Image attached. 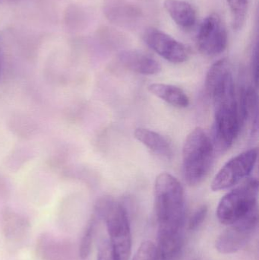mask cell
Returning <instances> with one entry per match:
<instances>
[{
  "mask_svg": "<svg viewBox=\"0 0 259 260\" xmlns=\"http://www.w3.org/2000/svg\"><path fill=\"white\" fill-rule=\"evenodd\" d=\"M97 220H98V218L94 214L91 218V221L88 223L83 237H82V241H81L80 249H79V254H80L81 258L82 259H87L88 256H89L90 253H91Z\"/></svg>",
  "mask_w": 259,
  "mask_h": 260,
  "instance_id": "cell-19",
  "label": "cell"
},
{
  "mask_svg": "<svg viewBox=\"0 0 259 260\" xmlns=\"http://www.w3.org/2000/svg\"><path fill=\"white\" fill-rule=\"evenodd\" d=\"M94 214L106 224L108 241L116 258L117 260H129L132 235L126 208L114 199L103 197L97 202Z\"/></svg>",
  "mask_w": 259,
  "mask_h": 260,
  "instance_id": "cell-3",
  "label": "cell"
},
{
  "mask_svg": "<svg viewBox=\"0 0 259 260\" xmlns=\"http://www.w3.org/2000/svg\"><path fill=\"white\" fill-rule=\"evenodd\" d=\"M258 180L246 179L225 195L219 203L217 216L222 224L231 225L258 212Z\"/></svg>",
  "mask_w": 259,
  "mask_h": 260,
  "instance_id": "cell-4",
  "label": "cell"
},
{
  "mask_svg": "<svg viewBox=\"0 0 259 260\" xmlns=\"http://www.w3.org/2000/svg\"><path fill=\"white\" fill-rule=\"evenodd\" d=\"M104 13L109 21L124 27L135 24L141 17V11L139 8L130 3L122 2L106 3Z\"/></svg>",
  "mask_w": 259,
  "mask_h": 260,
  "instance_id": "cell-12",
  "label": "cell"
},
{
  "mask_svg": "<svg viewBox=\"0 0 259 260\" xmlns=\"http://www.w3.org/2000/svg\"><path fill=\"white\" fill-rule=\"evenodd\" d=\"M234 86L231 63L227 58L214 62L208 70L205 79V91L213 100Z\"/></svg>",
  "mask_w": 259,
  "mask_h": 260,
  "instance_id": "cell-10",
  "label": "cell"
},
{
  "mask_svg": "<svg viewBox=\"0 0 259 260\" xmlns=\"http://www.w3.org/2000/svg\"><path fill=\"white\" fill-rule=\"evenodd\" d=\"M258 212L228 225L216 241V249L222 254L237 253L246 247L258 225Z\"/></svg>",
  "mask_w": 259,
  "mask_h": 260,
  "instance_id": "cell-8",
  "label": "cell"
},
{
  "mask_svg": "<svg viewBox=\"0 0 259 260\" xmlns=\"http://www.w3.org/2000/svg\"><path fill=\"white\" fill-rule=\"evenodd\" d=\"M118 59L124 68L138 74L152 76L161 71V65L156 59L139 50L122 51Z\"/></svg>",
  "mask_w": 259,
  "mask_h": 260,
  "instance_id": "cell-11",
  "label": "cell"
},
{
  "mask_svg": "<svg viewBox=\"0 0 259 260\" xmlns=\"http://www.w3.org/2000/svg\"><path fill=\"white\" fill-rule=\"evenodd\" d=\"M134 136L137 140L157 155L165 158L171 157L173 154L171 145L164 136L157 132L145 128H137L134 132Z\"/></svg>",
  "mask_w": 259,
  "mask_h": 260,
  "instance_id": "cell-14",
  "label": "cell"
},
{
  "mask_svg": "<svg viewBox=\"0 0 259 260\" xmlns=\"http://www.w3.org/2000/svg\"><path fill=\"white\" fill-rule=\"evenodd\" d=\"M164 9L177 25L182 28L193 27L197 20L196 9L188 2L183 0H165Z\"/></svg>",
  "mask_w": 259,
  "mask_h": 260,
  "instance_id": "cell-13",
  "label": "cell"
},
{
  "mask_svg": "<svg viewBox=\"0 0 259 260\" xmlns=\"http://www.w3.org/2000/svg\"><path fill=\"white\" fill-rule=\"evenodd\" d=\"M252 74L254 82H255V86L258 85V44H255L252 50Z\"/></svg>",
  "mask_w": 259,
  "mask_h": 260,
  "instance_id": "cell-23",
  "label": "cell"
},
{
  "mask_svg": "<svg viewBox=\"0 0 259 260\" xmlns=\"http://www.w3.org/2000/svg\"><path fill=\"white\" fill-rule=\"evenodd\" d=\"M65 23L70 30L77 31L82 30L87 21L85 11L78 6H69L65 12Z\"/></svg>",
  "mask_w": 259,
  "mask_h": 260,
  "instance_id": "cell-17",
  "label": "cell"
},
{
  "mask_svg": "<svg viewBox=\"0 0 259 260\" xmlns=\"http://www.w3.org/2000/svg\"><path fill=\"white\" fill-rule=\"evenodd\" d=\"M232 16V25L234 30L243 28L247 16L248 0H228Z\"/></svg>",
  "mask_w": 259,
  "mask_h": 260,
  "instance_id": "cell-18",
  "label": "cell"
},
{
  "mask_svg": "<svg viewBox=\"0 0 259 260\" xmlns=\"http://www.w3.org/2000/svg\"><path fill=\"white\" fill-rule=\"evenodd\" d=\"M144 40L151 49L169 62L182 63L190 57V52L184 44L158 29H147Z\"/></svg>",
  "mask_w": 259,
  "mask_h": 260,
  "instance_id": "cell-9",
  "label": "cell"
},
{
  "mask_svg": "<svg viewBox=\"0 0 259 260\" xmlns=\"http://www.w3.org/2000/svg\"><path fill=\"white\" fill-rule=\"evenodd\" d=\"M208 215V207L202 206L195 211L189 221V229L191 231L199 229L206 218Z\"/></svg>",
  "mask_w": 259,
  "mask_h": 260,
  "instance_id": "cell-21",
  "label": "cell"
},
{
  "mask_svg": "<svg viewBox=\"0 0 259 260\" xmlns=\"http://www.w3.org/2000/svg\"><path fill=\"white\" fill-rule=\"evenodd\" d=\"M97 260H117L108 239L103 240L99 244Z\"/></svg>",
  "mask_w": 259,
  "mask_h": 260,
  "instance_id": "cell-22",
  "label": "cell"
},
{
  "mask_svg": "<svg viewBox=\"0 0 259 260\" xmlns=\"http://www.w3.org/2000/svg\"><path fill=\"white\" fill-rule=\"evenodd\" d=\"M238 104L241 123L252 117L254 132L258 130V95L252 86L243 87L240 91V102Z\"/></svg>",
  "mask_w": 259,
  "mask_h": 260,
  "instance_id": "cell-16",
  "label": "cell"
},
{
  "mask_svg": "<svg viewBox=\"0 0 259 260\" xmlns=\"http://www.w3.org/2000/svg\"><path fill=\"white\" fill-rule=\"evenodd\" d=\"M258 159V148L240 153L228 160L214 177L211 183L213 191L225 190L238 184L247 177L255 168Z\"/></svg>",
  "mask_w": 259,
  "mask_h": 260,
  "instance_id": "cell-6",
  "label": "cell"
},
{
  "mask_svg": "<svg viewBox=\"0 0 259 260\" xmlns=\"http://www.w3.org/2000/svg\"><path fill=\"white\" fill-rule=\"evenodd\" d=\"M196 43L198 50L205 56H217L226 50L228 31L218 14H211L202 21Z\"/></svg>",
  "mask_w": 259,
  "mask_h": 260,
  "instance_id": "cell-7",
  "label": "cell"
},
{
  "mask_svg": "<svg viewBox=\"0 0 259 260\" xmlns=\"http://www.w3.org/2000/svg\"><path fill=\"white\" fill-rule=\"evenodd\" d=\"M214 107V145L220 150L231 148L240 133L241 120L235 91L213 101Z\"/></svg>",
  "mask_w": 259,
  "mask_h": 260,
  "instance_id": "cell-5",
  "label": "cell"
},
{
  "mask_svg": "<svg viewBox=\"0 0 259 260\" xmlns=\"http://www.w3.org/2000/svg\"><path fill=\"white\" fill-rule=\"evenodd\" d=\"M214 155V143L204 129L192 130L182 147V174L187 184L196 186L206 178Z\"/></svg>",
  "mask_w": 259,
  "mask_h": 260,
  "instance_id": "cell-2",
  "label": "cell"
},
{
  "mask_svg": "<svg viewBox=\"0 0 259 260\" xmlns=\"http://www.w3.org/2000/svg\"><path fill=\"white\" fill-rule=\"evenodd\" d=\"M132 260H161L156 245L152 241H144L137 250Z\"/></svg>",
  "mask_w": 259,
  "mask_h": 260,
  "instance_id": "cell-20",
  "label": "cell"
},
{
  "mask_svg": "<svg viewBox=\"0 0 259 260\" xmlns=\"http://www.w3.org/2000/svg\"><path fill=\"white\" fill-rule=\"evenodd\" d=\"M151 93L164 102L178 108H185L190 105V99L179 87L167 84L153 83L149 86Z\"/></svg>",
  "mask_w": 259,
  "mask_h": 260,
  "instance_id": "cell-15",
  "label": "cell"
},
{
  "mask_svg": "<svg viewBox=\"0 0 259 260\" xmlns=\"http://www.w3.org/2000/svg\"><path fill=\"white\" fill-rule=\"evenodd\" d=\"M2 60H3V55H2L1 43H0V76L2 72Z\"/></svg>",
  "mask_w": 259,
  "mask_h": 260,
  "instance_id": "cell-25",
  "label": "cell"
},
{
  "mask_svg": "<svg viewBox=\"0 0 259 260\" xmlns=\"http://www.w3.org/2000/svg\"><path fill=\"white\" fill-rule=\"evenodd\" d=\"M18 0H0V5L10 4V3H15Z\"/></svg>",
  "mask_w": 259,
  "mask_h": 260,
  "instance_id": "cell-24",
  "label": "cell"
},
{
  "mask_svg": "<svg viewBox=\"0 0 259 260\" xmlns=\"http://www.w3.org/2000/svg\"><path fill=\"white\" fill-rule=\"evenodd\" d=\"M155 204L160 259L179 260L184 245L186 200L183 187L176 177L168 173L157 177Z\"/></svg>",
  "mask_w": 259,
  "mask_h": 260,
  "instance_id": "cell-1",
  "label": "cell"
}]
</instances>
